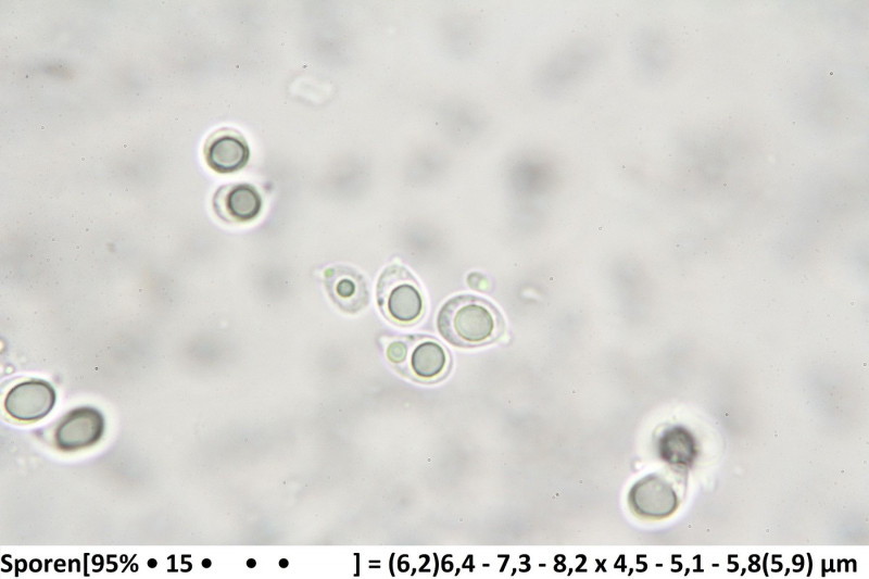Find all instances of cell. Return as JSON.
<instances>
[{"label":"cell","instance_id":"12","mask_svg":"<svg viewBox=\"0 0 869 579\" xmlns=\"http://www.w3.org/2000/svg\"><path fill=\"white\" fill-rule=\"evenodd\" d=\"M407 352V338H398L390 341L386 347V357L387 360L398 368L405 360Z\"/></svg>","mask_w":869,"mask_h":579},{"label":"cell","instance_id":"13","mask_svg":"<svg viewBox=\"0 0 869 579\" xmlns=\"http://www.w3.org/2000/svg\"><path fill=\"white\" fill-rule=\"evenodd\" d=\"M148 565H149L151 568H153L154 566H156V562H155L154 559H150V561L148 562Z\"/></svg>","mask_w":869,"mask_h":579},{"label":"cell","instance_id":"9","mask_svg":"<svg viewBox=\"0 0 869 579\" xmlns=\"http://www.w3.org/2000/svg\"><path fill=\"white\" fill-rule=\"evenodd\" d=\"M204 155L207 165L213 171L228 174L245 166L250 150L245 139L239 133L223 129L209 139Z\"/></svg>","mask_w":869,"mask_h":579},{"label":"cell","instance_id":"5","mask_svg":"<svg viewBox=\"0 0 869 579\" xmlns=\"http://www.w3.org/2000/svg\"><path fill=\"white\" fill-rule=\"evenodd\" d=\"M53 387L41 379H29L13 386L7 393L3 407L14 420L38 421L46 417L55 404Z\"/></svg>","mask_w":869,"mask_h":579},{"label":"cell","instance_id":"3","mask_svg":"<svg viewBox=\"0 0 869 579\" xmlns=\"http://www.w3.org/2000/svg\"><path fill=\"white\" fill-rule=\"evenodd\" d=\"M376 299L381 314L399 326L417 323L424 313V298L412 273L400 264L382 269L376 286Z\"/></svg>","mask_w":869,"mask_h":579},{"label":"cell","instance_id":"11","mask_svg":"<svg viewBox=\"0 0 869 579\" xmlns=\"http://www.w3.org/2000/svg\"><path fill=\"white\" fill-rule=\"evenodd\" d=\"M659 451L670 463L687 464L694 455V443L684 430L672 429L659 441Z\"/></svg>","mask_w":869,"mask_h":579},{"label":"cell","instance_id":"2","mask_svg":"<svg viewBox=\"0 0 869 579\" xmlns=\"http://www.w3.org/2000/svg\"><path fill=\"white\" fill-rule=\"evenodd\" d=\"M440 335L451 344L478 347L495 340L503 330L500 312L479 297L470 294L449 299L437 316Z\"/></svg>","mask_w":869,"mask_h":579},{"label":"cell","instance_id":"8","mask_svg":"<svg viewBox=\"0 0 869 579\" xmlns=\"http://www.w3.org/2000/svg\"><path fill=\"white\" fill-rule=\"evenodd\" d=\"M629 503L633 512L646 518H662L677 507V495L663 478L652 475L638 481L630 490Z\"/></svg>","mask_w":869,"mask_h":579},{"label":"cell","instance_id":"10","mask_svg":"<svg viewBox=\"0 0 869 579\" xmlns=\"http://www.w3.org/2000/svg\"><path fill=\"white\" fill-rule=\"evenodd\" d=\"M217 212L227 221L248 223L255 219L263 207L257 189L250 184L225 186L216 193Z\"/></svg>","mask_w":869,"mask_h":579},{"label":"cell","instance_id":"4","mask_svg":"<svg viewBox=\"0 0 869 579\" xmlns=\"http://www.w3.org/2000/svg\"><path fill=\"white\" fill-rule=\"evenodd\" d=\"M404 362L395 369L420 382H434L443 378L450 367L446 349L436 339L426 336H407Z\"/></svg>","mask_w":869,"mask_h":579},{"label":"cell","instance_id":"6","mask_svg":"<svg viewBox=\"0 0 869 579\" xmlns=\"http://www.w3.org/2000/svg\"><path fill=\"white\" fill-rule=\"evenodd\" d=\"M104 432V418L93 407H78L60 421L54 432L58 449L66 452L92 446Z\"/></svg>","mask_w":869,"mask_h":579},{"label":"cell","instance_id":"1","mask_svg":"<svg viewBox=\"0 0 869 579\" xmlns=\"http://www.w3.org/2000/svg\"><path fill=\"white\" fill-rule=\"evenodd\" d=\"M604 56L602 43L590 37L574 39L549 55L537 68L533 87L549 99L561 98L588 78Z\"/></svg>","mask_w":869,"mask_h":579},{"label":"cell","instance_id":"7","mask_svg":"<svg viewBox=\"0 0 869 579\" xmlns=\"http://www.w3.org/2000/svg\"><path fill=\"white\" fill-rule=\"evenodd\" d=\"M324 285L330 300L345 313H358L369 303L367 281L352 267L335 265L326 268Z\"/></svg>","mask_w":869,"mask_h":579}]
</instances>
